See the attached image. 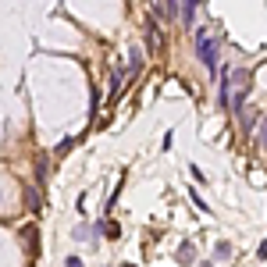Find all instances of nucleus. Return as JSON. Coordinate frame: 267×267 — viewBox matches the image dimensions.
Wrapping results in <instances>:
<instances>
[{
  "label": "nucleus",
  "instance_id": "9d476101",
  "mask_svg": "<svg viewBox=\"0 0 267 267\" xmlns=\"http://www.w3.org/2000/svg\"><path fill=\"white\" fill-rule=\"evenodd\" d=\"M200 267H214V263H200Z\"/></svg>",
  "mask_w": 267,
  "mask_h": 267
},
{
  "label": "nucleus",
  "instance_id": "39448f33",
  "mask_svg": "<svg viewBox=\"0 0 267 267\" xmlns=\"http://www.w3.org/2000/svg\"><path fill=\"white\" fill-rule=\"evenodd\" d=\"M89 235H93V228H89V224H79V228H75V239H79V242H86Z\"/></svg>",
  "mask_w": 267,
  "mask_h": 267
},
{
  "label": "nucleus",
  "instance_id": "0eeeda50",
  "mask_svg": "<svg viewBox=\"0 0 267 267\" xmlns=\"http://www.w3.org/2000/svg\"><path fill=\"white\" fill-rule=\"evenodd\" d=\"M256 143L267 146V118H263V125H260V132H256Z\"/></svg>",
  "mask_w": 267,
  "mask_h": 267
},
{
  "label": "nucleus",
  "instance_id": "f257e3e1",
  "mask_svg": "<svg viewBox=\"0 0 267 267\" xmlns=\"http://www.w3.org/2000/svg\"><path fill=\"white\" fill-rule=\"evenodd\" d=\"M196 54H200V61L207 64V71H217V43H214V36H210L207 29L196 32Z\"/></svg>",
  "mask_w": 267,
  "mask_h": 267
},
{
  "label": "nucleus",
  "instance_id": "1a4fd4ad",
  "mask_svg": "<svg viewBox=\"0 0 267 267\" xmlns=\"http://www.w3.org/2000/svg\"><path fill=\"white\" fill-rule=\"evenodd\" d=\"M64 267H82V260H79V256H68V263H64Z\"/></svg>",
  "mask_w": 267,
  "mask_h": 267
},
{
  "label": "nucleus",
  "instance_id": "423d86ee",
  "mask_svg": "<svg viewBox=\"0 0 267 267\" xmlns=\"http://www.w3.org/2000/svg\"><path fill=\"white\" fill-rule=\"evenodd\" d=\"M121 79H125V71L118 68V71H114V79H110V89H114V93H118V89H121Z\"/></svg>",
  "mask_w": 267,
  "mask_h": 267
},
{
  "label": "nucleus",
  "instance_id": "f03ea898",
  "mask_svg": "<svg viewBox=\"0 0 267 267\" xmlns=\"http://www.w3.org/2000/svg\"><path fill=\"white\" fill-rule=\"evenodd\" d=\"M154 15H161V18L175 22V18H182V8H178V4H171V0H161V4H154Z\"/></svg>",
  "mask_w": 267,
  "mask_h": 267
},
{
  "label": "nucleus",
  "instance_id": "7ed1b4c3",
  "mask_svg": "<svg viewBox=\"0 0 267 267\" xmlns=\"http://www.w3.org/2000/svg\"><path fill=\"white\" fill-rule=\"evenodd\" d=\"M193 260H196V246H193V242H182V246H178V263L189 267Z\"/></svg>",
  "mask_w": 267,
  "mask_h": 267
},
{
  "label": "nucleus",
  "instance_id": "20e7f679",
  "mask_svg": "<svg viewBox=\"0 0 267 267\" xmlns=\"http://www.w3.org/2000/svg\"><path fill=\"white\" fill-rule=\"evenodd\" d=\"M196 18V0H185L182 4V22H193Z\"/></svg>",
  "mask_w": 267,
  "mask_h": 267
},
{
  "label": "nucleus",
  "instance_id": "6e6552de",
  "mask_svg": "<svg viewBox=\"0 0 267 267\" xmlns=\"http://www.w3.org/2000/svg\"><path fill=\"white\" fill-rule=\"evenodd\" d=\"M217 256H228V253H232V246H228V242H217V249H214Z\"/></svg>",
  "mask_w": 267,
  "mask_h": 267
}]
</instances>
